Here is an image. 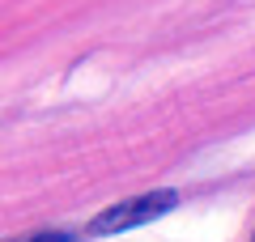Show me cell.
Here are the masks:
<instances>
[{"label": "cell", "mask_w": 255, "mask_h": 242, "mask_svg": "<svg viewBox=\"0 0 255 242\" xmlns=\"http://www.w3.org/2000/svg\"><path fill=\"white\" fill-rule=\"evenodd\" d=\"M174 204H179V191H174V187L145 191V196H132V200H119V204L102 208V213L90 221V234H94V238H111V234L136 230V225H149V221H157V217H166Z\"/></svg>", "instance_id": "cell-1"}, {"label": "cell", "mask_w": 255, "mask_h": 242, "mask_svg": "<svg viewBox=\"0 0 255 242\" xmlns=\"http://www.w3.org/2000/svg\"><path fill=\"white\" fill-rule=\"evenodd\" d=\"M9 242H77L73 234L64 230H38V234H26V238H9Z\"/></svg>", "instance_id": "cell-2"}, {"label": "cell", "mask_w": 255, "mask_h": 242, "mask_svg": "<svg viewBox=\"0 0 255 242\" xmlns=\"http://www.w3.org/2000/svg\"><path fill=\"white\" fill-rule=\"evenodd\" d=\"M251 242H255V238H251Z\"/></svg>", "instance_id": "cell-3"}]
</instances>
